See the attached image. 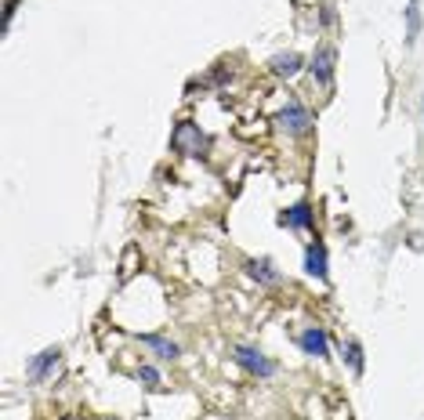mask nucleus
Here are the masks:
<instances>
[{
  "label": "nucleus",
  "mask_w": 424,
  "mask_h": 420,
  "mask_svg": "<svg viewBox=\"0 0 424 420\" xmlns=\"http://www.w3.org/2000/svg\"><path fill=\"white\" fill-rule=\"evenodd\" d=\"M138 341H142L145 348H153V351H156L160 358H178V355H181V348H178L174 341H167V337H160V334H142Z\"/></svg>",
  "instance_id": "nucleus-11"
},
{
  "label": "nucleus",
  "mask_w": 424,
  "mask_h": 420,
  "mask_svg": "<svg viewBox=\"0 0 424 420\" xmlns=\"http://www.w3.org/2000/svg\"><path fill=\"white\" fill-rule=\"evenodd\" d=\"M280 127L290 131V134H305V131L312 127V112L294 98V102H287V109L280 112Z\"/></svg>",
  "instance_id": "nucleus-4"
},
{
  "label": "nucleus",
  "mask_w": 424,
  "mask_h": 420,
  "mask_svg": "<svg viewBox=\"0 0 424 420\" xmlns=\"http://www.w3.org/2000/svg\"><path fill=\"white\" fill-rule=\"evenodd\" d=\"M58 363H62V348H58V344H51V348H44L40 355H33V358H29V366H25L29 384H44V380L55 373Z\"/></svg>",
  "instance_id": "nucleus-3"
},
{
  "label": "nucleus",
  "mask_w": 424,
  "mask_h": 420,
  "mask_svg": "<svg viewBox=\"0 0 424 420\" xmlns=\"http://www.w3.org/2000/svg\"><path fill=\"white\" fill-rule=\"evenodd\" d=\"M301 351L312 355V358H330V337H326V329L323 326H309L305 334L297 337Z\"/></svg>",
  "instance_id": "nucleus-6"
},
{
  "label": "nucleus",
  "mask_w": 424,
  "mask_h": 420,
  "mask_svg": "<svg viewBox=\"0 0 424 420\" xmlns=\"http://www.w3.org/2000/svg\"><path fill=\"white\" fill-rule=\"evenodd\" d=\"M105 420H113V416H105Z\"/></svg>",
  "instance_id": "nucleus-17"
},
{
  "label": "nucleus",
  "mask_w": 424,
  "mask_h": 420,
  "mask_svg": "<svg viewBox=\"0 0 424 420\" xmlns=\"http://www.w3.org/2000/svg\"><path fill=\"white\" fill-rule=\"evenodd\" d=\"M345 363H348V370H352L355 377H362V344H359V341H348V344H345Z\"/></svg>",
  "instance_id": "nucleus-13"
},
{
  "label": "nucleus",
  "mask_w": 424,
  "mask_h": 420,
  "mask_svg": "<svg viewBox=\"0 0 424 420\" xmlns=\"http://www.w3.org/2000/svg\"><path fill=\"white\" fill-rule=\"evenodd\" d=\"M232 363H236L239 370H247L251 377H261V380L276 377V370H280L268 355H261V351L251 348V344H236V348H232Z\"/></svg>",
  "instance_id": "nucleus-1"
},
{
  "label": "nucleus",
  "mask_w": 424,
  "mask_h": 420,
  "mask_svg": "<svg viewBox=\"0 0 424 420\" xmlns=\"http://www.w3.org/2000/svg\"><path fill=\"white\" fill-rule=\"evenodd\" d=\"M280 221H283L287 228H294V232H305V228L316 225V214H312L309 203H294V206H287L283 214H280Z\"/></svg>",
  "instance_id": "nucleus-8"
},
{
  "label": "nucleus",
  "mask_w": 424,
  "mask_h": 420,
  "mask_svg": "<svg viewBox=\"0 0 424 420\" xmlns=\"http://www.w3.org/2000/svg\"><path fill=\"white\" fill-rule=\"evenodd\" d=\"M420 37V0H410L406 4V47H413Z\"/></svg>",
  "instance_id": "nucleus-12"
},
{
  "label": "nucleus",
  "mask_w": 424,
  "mask_h": 420,
  "mask_svg": "<svg viewBox=\"0 0 424 420\" xmlns=\"http://www.w3.org/2000/svg\"><path fill=\"white\" fill-rule=\"evenodd\" d=\"M229 80H232V69H225V66L214 69V83H229Z\"/></svg>",
  "instance_id": "nucleus-16"
},
{
  "label": "nucleus",
  "mask_w": 424,
  "mask_h": 420,
  "mask_svg": "<svg viewBox=\"0 0 424 420\" xmlns=\"http://www.w3.org/2000/svg\"><path fill=\"white\" fill-rule=\"evenodd\" d=\"M203 145H207V138L200 134L196 124H189V119L171 131V148L181 153V156H203Z\"/></svg>",
  "instance_id": "nucleus-2"
},
{
  "label": "nucleus",
  "mask_w": 424,
  "mask_h": 420,
  "mask_svg": "<svg viewBox=\"0 0 424 420\" xmlns=\"http://www.w3.org/2000/svg\"><path fill=\"white\" fill-rule=\"evenodd\" d=\"M301 69H305V58H301L297 51H280L268 58V73L280 76V80H294Z\"/></svg>",
  "instance_id": "nucleus-5"
},
{
  "label": "nucleus",
  "mask_w": 424,
  "mask_h": 420,
  "mask_svg": "<svg viewBox=\"0 0 424 420\" xmlns=\"http://www.w3.org/2000/svg\"><path fill=\"white\" fill-rule=\"evenodd\" d=\"M138 380H142L145 387H160V370H156V366H142V370H138Z\"/></svg>",
  "instance_id": "nucleus-14"
},
{
  "label": "nucleus",
  "mask_w": 424,
  "mask_h": 420,
  "mask_svg": "<svg viewBox=\"0 0 424 420\" xmlns=\"http://www.w3.org/2000/svg\"><path fill=\"white\" fill-rule=\"evenodd\" d=\"M305 272L312 279H326V247L319 243V239L305 247Z\"/></svg>",
  "instance_id": "nucleus-10"
},
{
  "label": "nucleus",
  "mask_w": 424,
  "mask_h": 420,
  "mask_svg": "<svg viewBox=\"0 0 424 420\" xmlns=\"http://www.w3.org/2000/svg\"><path fill=\"white\" fill-rule=\"evenodd\" d=\"M243 272H247L251 279H258L261 286H276V283H280V272L272 268L268 257H251V261L243 264Z\"/></svg>",
  "instance_id": "nucleus-9"
},
{
  "label": "nucleus",
  "mask_w": 424,
  "mask_h": 420,
  "mask_svg": "<svg viewBox=\"0 0 424 420\" xmlns=\"http://www.w3.org/2000/svg\"><path fill=\"white\" fill-rule=\"evenodd\" d=\"M15 8H18V0H8V8H4V25H0V29H4V33H8V29H11V18H15Z\"/></svg>",
  "instance_id": "nucleus-15"
},
{
  "label": "nucleus",
  "mask_w": 424,
  "mask_h": 420,
  "mask_svg": "<svg viewBox=\"0 0 424 420\" xmlns=\"http://www.w3.org/2000/svg\"><path fill=\"white\" fill-rule=\"evenodd\" d=\"M334 62H338L334 47H319V51L312 54L309 69H312V76H316V80H319L323 87H330V83H334Z\"/></svg>",
  "instance_id": "nucleus-7"
}]
</instances>
